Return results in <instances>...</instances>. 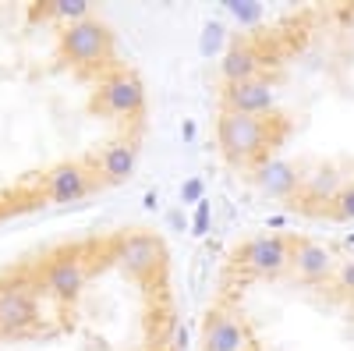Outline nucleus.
I'll return each mask as SVG.
<instances>
[{
    "instance_id": "f03ea898",
    "label": "nucleus",
    "mask_w": 354,
    "mask_h": 351,
    "mask_svg": "<svg viewBox=\"0 0 354 351\" xmlns=\"http://www.w3.org/2000/svg\"><path fill=\"white\" fill-rule=\"evenodd\" d=\"M192 351H354V227L270 224L230 242Z\"/></svg>"
},
{
    "instance_id": "f257e3e1",
    "label": "nucleus",
    "mask_w": 354,
    "mask_h": 351,
    "mask_svg": "<svg viewBox=\"0 0 354 351\" xmlns=\"http://www.w3.org/2000/svg\"><path fill=\"white\" fill-rule=\"evenodd\" d=\"M209 138L245 195L305 227H354V0L241 21L209 82Z\"/></svg>"
}]
</instances>
